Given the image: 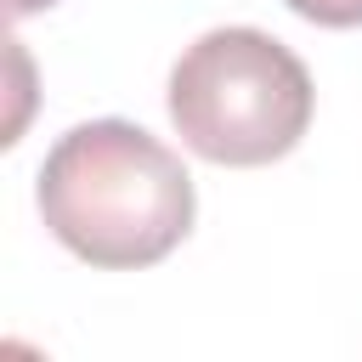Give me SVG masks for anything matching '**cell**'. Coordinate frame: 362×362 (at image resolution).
I'll use <instances>...</instances> for the list:
<instances>
[{
  "label": "cell",
  "mask_w": 362,
  "mask_h": 362,
  "mask_svg": "<svg viewBox=\"0 0 362 362\" xmlns=\"http://www.w3.org/2000/svg\"><path fill=\"white\" fill-rule=\"evenodd\" d=\"M175 136L226 170H255L300 147L317 90L305 62L266 28H209L170 68Z\"/></svg>",
  "instance_id": "7a4b0ae2"
},
{
  "label": "cell",
  "mask_w": 362,
  "mask_h": 362,
  "mask_svg": "<svg viewBox=\"0 0 362 362\" xmlns=\"http://www.w3.org/2000/svg\"><path fill=\"white\" fill-rule=\"evenodd\" d=\"M11 6V17H34V11H45V6H57V0H6Z\"/></svg>",
  "instance_id": "277c9868"
},
{
  "label": "cell",
  "mask_w": 362,
  "mask_h": 362,
  "mask_svg": "<svg viewBox=\"0 0 362 362\" xmlns=\"http://www.w3.org/2000/svg\"><path fill=\"white\" fill-rule=\"evenodd\" d=\"M283 6L317 28H362V0H283Z\"/></svg>",
  "instance_id": "3957f363"
},
{
  "label": "cell",
  "mask_w": 362,
  "mask_h": 362,
  "mask_svg": "<svg viewBox=\"0 0 362 362\" xmlns=\"http://www.w3.org/2000/svg\"><path fill=\"white\" fill-rule=\"evenodd\" d=\"M34 204L51 238L102 272L158 266L192 232L198 209L187 164L130 119H90L57 136Z\"/></svg>",
  "instance_id": "6da1fadb"
}]
</instances>
